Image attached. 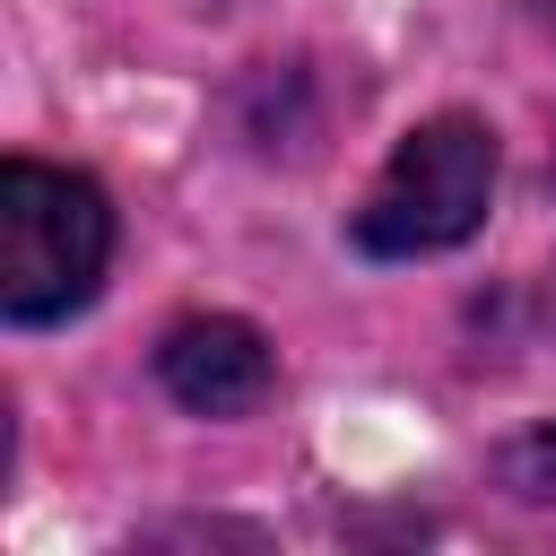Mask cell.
Instances as JSON below:
<instances>
[{
	"instance_id": "1",
	"label": "cell",
	"mask_w": 556,
	"mask_h": 556,
	"mask_svg": "<svg viewBox=\"0 0 556 556\" xmlns=\"http://www.w3.org/2000/svg\"><path fill=\"white\" fill-rule=\"evenodd\" d=\"M113 261V208L87 174L9 156L0 165V313L9 321H61L104 287Z\"/></svg>"
},
{
	"instance_id": "2",
	"label": "cell",
	"mask_w": 556,
	"mask_h": 556,
	"mask_svg": "<svg viewBox=\"0 0 556 556\" xmlns=\"http://www.w3.org/2000/svg\"><path fill=\"white\" fill-rule=\"evenodd\" d=\"M486 200H495V130L469 113H434L391 148L348 235L374 261H417V252L469 243L486 226Z\"/></svg>"
},
{
	"instance_id": "3",
	"label": "cell",
	"mask_w": 556,
	"mask_h": 556,
	"mask_svg": "<svg viewBox=\"0 0 556 556\" xmlns=\"http://www.w3.org/2000/svg\"><path fill=\"white\" fill-rule=\"evenodd\" d=\"M156 374L165 391L191 408V417H243L269 400L278 365H269V339L235 313H200V321H174L165 348H156Z\"/></svg>"
},
{
	"instance_id": "4",
	"label": "cell",
	"mask_w": 556,
	"mask_h": 556,
	"mask_svg": "<svg viewBox=\"0 0 556 556\" xmlns=\"http://www.w3.org/2000/svg\"><path fill=\"white\" fill-rule=\"evenodd\" d=\"M504 486L530 495V504H556V426H530L521 443H504Z\"/></svg>"
}]
</instances>
